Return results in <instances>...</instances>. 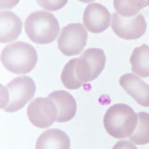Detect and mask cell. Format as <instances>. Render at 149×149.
I'll list each match as a JSON object with an SVG mask.
<instances>
[{
	"label": "cell",
	"mask_w": 149,
	"mask_h": 149,
	"mask_svg": "<svg viewBox=\"0 0 149 149\" xmlns=\"http://www.w3.org/2000/svg\"><path fill=\"white\" fill-rule=\"evenodd\" d=\"M106 63V56L102 49H87L77 58L75 71L78 78L83 83L95 80L102 73Z\"/></svg>",
	"instance_id": "cell-5"
},
{
	"label": "cell",
	"mask_w": 149,
	"mask_h": 149,
	"mask_svg": "<svg viewBox=\"0 0 149 149\" xmlns=\"http://www.w3.org/2000/svg\"><path fill=\"white\" fill-rule=\"evenodd\" d=\"M139 122L134 132L129 137L130 140L136 145L149 143V114L145 112L137 113Z\"/></svg>",
	"instance_id": "cell-16"
},
{
	"label": "cell",
	"mask_w": 149,
	"mask_h": 149,
	"mask_svg": "<svg viewBox=\"0 0 149 149\" xmlns=\"http://www.w3.org/2000/svg\"><path fill=\"white\" fill-rule=\"evenodd\" d=\"M111 28L119 38L131 40L138 39L146 31L147 24L141 14L130 17H125L117 13H113Z\"/></svg>",
	"instance_id": "cell-8"
},
{
	"label": "cell",
	"mask_w": 149,
	"mask_h": 149,
	"mask_svg": "<svg viewBox=\"0 0 149 149\" xmlns=\"http://www.w3.org/2000/svg\"><path fill=\"white\" fill-rule=\"evenodd\" d=\"M20 0H0L1 10L10 9L15 7L19 2Z\"/></svg>",
	"instance_id": "cell-19"
},
{
	"label": "cell",
	"mask_w": 149,
	"mask_h": 149,
	"mask_svg": "<svg viewBox=\"0 0 149 149\" xmlns=\"http://www.w3.org/2000/svg\"><path fill=\"white\" fill-rule=\"evenodd\" d=\"M88 33L81 23L69 24L62 29L58 39V47L67 56L81 54L86 45Z\"/></svg>",
	"instance_id": "cell-6"
},
{
	"label": "cell",
	"mask_w": 149,
	"mask_h": 149,
	"mask_svg": "<svg viewBox=\"0 0 149 149\" xmlns=\"http://www.w3.org/2000/svg\"><path fill=\"white\" fill-rule=\"evenodd\" d=\"M133 73L141 78L149 77V46L143 44L136 47L130 60Z\"/></svg>",
	"instance_id": "cell-14"
},
{
	"label": "cell",
	"mask_w": 149,
	"mask_h": 149,
	"mask_svg": "<svg viewBox=\"0 0 149 149\" xmlns=\"http://www.w3.org/2000/svg\"><path fill=\"white\" fill-rule=\"evenodd\" d=\"M48 97L54 101L57 107V122H68L74 117L77 106L72 95L65 91L59 90L52 92Z\"/></svg>",
	"instance_id": "cell-12"
},
{
	"label": "cell",
	"mask_w": 149,
	"mask_h": 149,
	"mask_svg": "<svg viewBox=\"0 0 149 149\" xmlns=\"http://www.w3.org/2000/svg\"><path fill=\"white\" fill-rule=\"evenodd\" d=\"M116 11L120 16L130 17L136 16L149 6V0H113Z\"/></svg>",
	"instance_id": "cell-15"
},
{
	"label": "cell",
	"mask_w": 149,
	"mask_h": 149,
	"mask_svg": "<svg viewBox=\"0 0 149 149\" xmlns=\"http://www.w3.org/2000/svg\"><path fill=\"white\" fill-rule=\"evenodd\" d=\"M24 29L29 38L38 44H47L56 39L59 24L54 15L45 11L30 14L25 21Z\"/></svg>",
	"instance_id": "cell-4"
},
{
	"label": "cell",
	"mask_w": 149,
	"mask_h": 149,
	"mask_svg": "<svg viewBox=\"0 0 149 149\" xmlns=\"http://www.w3.org/2000/svg\"><path fill=\"white\" fill-rule=\"evenodd\" d=\"M111 19L109 10L101 4L95 2L88 5L85 8L83 22L89 32L99 34L109 28Z\"/></svg>",
	"instance_id": "cell-9"
},
{
	"label": "cell",
	"mask_w": 149,
	"mask_h": 149,
	"mask_svg": "<svg viewBox=\"0 0 149 149\" xmlns=\"http://www.w3.org/2000/svg\"><path fill=\"white\" fill-rule=\"evenodd\" d=\"M139 117L128 105L117 103L111 106L103 118L104 129L109 135L124 139L131 135L137 127Z\"/></svg>",
	"instance_id": "cell-1"
},
{
	"label": "cell",
	"mask_w": 149,
	"mask_h": 149,
	"mask_svg": "<svg viewBox=\"0 0 149 149\" xmlns=\"http://www.w3.org/2000/svg\"><path fill=\"white\" fill-rule=\"evenodd\" d=\"M20 19L10 11L0 12V42L10 43L17 40L22 31Z\"/></svg>",
	"instance_id": "cell-11"
},
{
	"label": "cell",
	"mask_w": 149,
	"mask_h": 149,
	"mask_svg": "<svg viewBox=\"0 0 149 149\" xmlns=\"http://www.w3.org/2000/svg\"><path fill=\"white\" fill-rule=\"evenodd\" d=\"M79 1H81V2H83V3H88L89 2H91L95 0H78Z\"/></svg>",
	"instance_id": "cell-20"
},
{
	"label": "cell",
	"mask_w": 149,
	"mask_h": 149,
	"mask_svg": "<svg viewBox=\"0 0 149 149\" xmlns=\"http://www.w3.org/2000/svg\"><path fill=\"white\" fill-rule=\"evenodd\" d=\"M70 140L67 134L59 129H49L38 139L35 148L38 149H68Z\"/></svg>",
	"instance_id": "cell-13"
},
{
	"label": "cell",
	"mask_w": 149,
	"mask_h": 149,
	"mask_svg": "<svg viewBox=\"0 0 149 149\" xmlns=\"http://www.w3.org/2000/svg\"><path fill=\"white\" fill-rule=\"evenodd\" d=\"M120 86L136 102L144 107H149V85L133 73L122 75Z\"/></svg>",
	"instance_id": "cell-10"
},
{
	"label": "cell",
	"mask_w": 149,
	"mask_h": 149,
	"mask_svg": "<svg viewBox=\"0 0 149 149\" xmlns=\"http://www.w3.org/2000/svg\"><path fill=\"white\" fill-rule=\"evenodd\" d=\"M38 56L31 45L18 41L7 45L3 49L1 61L4 67L16 74H24L36 66Z\"/></svg>",
	"instance_id": "cell-3"
},
{
	"label": "cell",
	"mask_w": 149,
	"mask_h": 149,
	"mask_svg": "<svg viewBox=\"0 0 149 149\" xmlns=\"http://www.w3.org/2000/svg\"><path fill=\"white\" fill-rule=\"evenodd\" d=\"M38 4L42 8L55 11L64 7L68 0H36Z\"/></svg>",
	"instance_id": "cell-18"
},
{
	"label": "cell",
	"mask_w": 149,
	"mask_h": 149,
	"mask_svg": "<svg viewBox=\"0 0 149 149\" xmlns=\"http://www.w3.org/2000/svg\"><path fill=\"white\" fill-rule=\"evenodd\" d=\"M77 61V58L70 59L65 64L61 72V81L68 89H77L81 88L84 84L78 78L76 74Z\"/></svg>",
	"instance_id": "cell-17"
},
{
	"label": "cell",
	"mask_w": 149,
	"mask_h": 149,
	"mask_svg": "<svg viewBox=\"0 0 149 149\" xmlns=\"http://www.w3.org/2000/svg\"><path fill=\"white\" fill-rule=\"evenodd\" d=\"M36 86L33 79L20 76L13 79L6 86L1 85V109L13 113L22 109L34 97Z\"/></svg>",
	"instance_id": "cell-2"
},
{
	"label": "cell",
	"mask_w": 149,
	"mask_h": 149,
	"mask_svg": "<svg viewBox=\"0 0 149 149\" xmlns=\"http://www.w3.org/2000/svg\"><path fill=\"white\" fill-rule=\"evenodd\" d=\"M58 115L56 104L49 97L36 98L27 107V116L30 122L40 129H46L52 125L56 121Z\"/></svg>",
	"instance_id": "cell-7"
}]
</instances>
